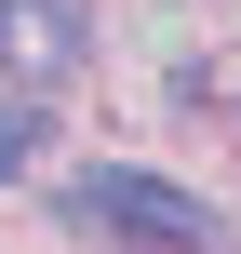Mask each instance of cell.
Segmentation results:
<instances>
[{
    "label": "cell",
    "instance_id": "3",
    "mask_svg": "<svg viewBox=\"0 0 241 254\" xmlns=\"http://www.w3.org/2000/svg\"><path fill=\"white\" fill-rule=\"evenodd\" d=\"M27 161H40V107H27V94H13V107H0V188H13V174H27Z\"/></svg>",
    "mask_w": 241,
    "mask_h": 254
},
{
    "label": "cell",
    "instance_id": "4",
    "mask_svg": "<svg viewBox=\"0 0 241 254\" xmlns=\"http://www.w3.org/2000/svg\"><path fill=\"white\" fill-rule=\"evenodd\" d=\"M228 121H241V80H228Z\"/></svg>",
    "mask_w": 241,
    "mask_h": 254
},
{
    "label": "cell",
    "instance_id": "1",
    "mask_svg": "<svg viewBox=\"0 0 241 254\" xmlns=\"http://www.w3.org/2000/svg\"><path fill=\"white\" fill-rule=\"evenodd\" d=\"M67 214L107 228V241H134V254H215V214H201L174 174H134V161H94V174L67 188Z\"/></svg>",
    "mask_w": 241,
    "mask_h": 254
},
{
    "label": "cell",
    "instance_id": "2",
    "mask_svg": "<svg viewBox=\"0 0 241 254\" xmlns=\"http://www.w3.org/2000/svg\"><path fill=\"white\" fill-rule=\"evenodd\" d=\"M0 67L40 94V80H67L80 67V0H0Z\"/></svg>",
    "mask_w": 241,
    "mask_h": 254
}]
</instances>
